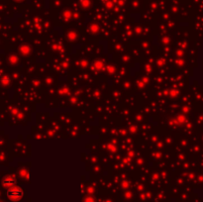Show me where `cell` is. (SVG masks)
<instances>
[{
	"mask_svg": "<svg viewBox=\"0 0 203 202\" xmlns=\"http://www.w3.org/2000/svg\"><path fill=\"white\" fill-rule=\"evenodd\" d=\"M3 184L6 185V186H11L13 184H15V180L14 179H11V178H7L3 180Z\"/></svg>",
	"mask_w": 203,
	"mask_h": 202,
	"instance_id": "2",
	"label": "cell"
},
{
	"mask_svg": "<svg viewBox=\"0 0 203 202\" xmlns=\"http://www.w3.org/2000/svg\"><path fill=\"white\" fill-rule=\"evenodd\" d=\"M7 196L12 201H18L20 200L23 196V190L19 187H12L7 190Z\"/></svg>",
	"mask_w": 203,
	"mask_h": 202,
	"instance_id": "1",
	"label": "cell"
}]
</instances>
